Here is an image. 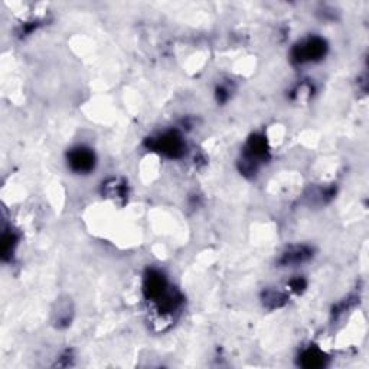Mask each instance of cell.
Instances as JSON below:
<instances>
[{
	"instance_id": "5",
	"label": "cell",
	"mask_w": 369,
	"mask_h": 369,
	"mask_svg": "<svg viewBox=\"0 0 369 369\" xmlns=\"http://www.w3.org/2000/svg\"><path fill=\"white\" fill-rule=\"evenodd\" d=\"M313 255V250L307 246H293L287 248L280 258V264L284 267L288 266H299L303 264V262L309 261Z\"/></svg>"
},
{
	"instance_id": "6",
	"label": "cell",
	"mask_w": 369,
	"mask_h": 369,
	"mask_svg": "<svg viewBox=\"0 0 369 369\" xmlns=\"http://www.w3.org/2000/svg\"><path fill=\"white\" fill-rule=\"evenodd\" d=\"M326 362V356L318 348H309L300 355V365L304 368H321Z\"/></svg>"
},
{
	"instance_id": "1",
	"label": "cell",
	"mask_w": 369,
	"mask_h": 369,
	"mask_svg": "<svg viewBox=\"0 0 369 369\" xmlns=\"http://www.w3.org/2000/svg\"><path fill=\"white\" fill-rule=\"evenodd\" d=\"M328 45L325 39L319 36H311L304 39L303 42L297 43L293 51L292 57L293 61L297 64H307V62H316L325 57Z\"/></svg>"
},
{
	"instance_id": "4",
	"label": "cell",
	"mask_w": 369,
	"mask_h": 369,
	"mask_svg": "<svg viewBox=\"0 0 369 369\" xmlns=\"http://www.w3.org/2000/svg\"><path fill=\"white\" fill-rule=\"evenodd\" d=\"M68 165L75 173H90L95 166L94 152L84 146L74 147L68 153Z\"/></svg>"
},
{
	"instance_id": "7",
	"label": "cell",
	"mask_w": 369,
	"mask_h": 369,
	"mask_svg": "<svg viewBox=\"0 0 369 369\" xmlns=\"http://www.w3.org/2000/svg\"><path fill=\"white\" fill-rule=\"evenodd\" d=\"M286 300H287V297L283 293L277 292V290H267L264 297H262V302H264V304L270 309H277V307L283 306Z\"/></svg>"
},
{
	"instance_id": "2",
	"label": "cell",
	"mask_w": 369,
	"mask_h": 369,
	"mask_svg": "<svg viewBox=\"0 0 369 369\" xmlns=\"http://www.w3.org/2000/svg\"><path fill=\"white\" fill-rule=\"evenodd\" d=\"M269 150H267V142L264 137L261 136H253L250 142L246 146L244 153V173H254L258 169V165L266 159Z\"/></svg>"
},
{
	"instance_id": "3",
	"label": "cell",
	"mask_w": 369,
	"mask_h": 369,
	"mask_svg": "<svg viewBox=\"0 0 369 369\" xmlns=\"http://www.w3.org/2000/svg\"><path fill=\"white\" fill-rule=\"evenodd\" d=\"M149 147L168 157H180L184 153V143L176 131H166L161 136L150 139Z\"/></svg>"
}]
</instances>
